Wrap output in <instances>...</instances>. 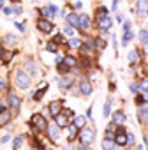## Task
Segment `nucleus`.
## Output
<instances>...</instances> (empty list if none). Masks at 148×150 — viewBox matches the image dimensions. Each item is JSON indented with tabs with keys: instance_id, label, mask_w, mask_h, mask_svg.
<instances>
[{
	"instance_id": "obj_33",
	"label": "nucleus",
	"mask_w": 148,
	"mask_h": 150,
	"mask_svg": "<svg viewBox=\"0 0 148 150\" xmlns=\"http://www.w3.org/2000/svg\"><path fill=\"white\" fill-rule=\"evenodd\" d=\"M129 62H130V64H134V62H137V51H136V50L129 53Z\"/></svg>"
},
{
	"instance_id": "obj_26",
	"label": "nucleus",
	"mask_w": 148,
	"mask_h": 150,
	"mask_svg": "<svg viewBox=\"0 0 148 150\" xmlns=\"http://www.w3.org/2000/svg\"><path fill=\"white\" fill-rule=\"evenodd\" d=\"M27 71H28L30 74H35V72H37V67H35V64H34V60H32V58H28V60H27ZM28 72H27V74H28Z\"/></svg>"
},
{
	"instance_id": "obj_30",
	"label": "nucleus",
	"mask_w": 148,
	"mask_h": 150,
	"mask_svg": "<svg viewBox=\"0 0 148 150\" xmlns=\"http://www.w3.org/2000/svg\"><path fill=\"white\" fill-rule=\"evenodd\" d=\"M69 48H72V50H76V48H81V39H76V37H72V39L69 41Z\"/></svg>"
},
{
	"instance_id": "obj_53",
	"label": "nucleus",
	"mask_w": 148,
	"mask_h": 150,
	"mask_svg": "<svg viewBox=\"0 0 148 150\" xmlns=\"http://www.w3.org/2000/svg\"><path fill=\"white\" fill-rule=\"evenodd\" d=\"M6 6H4V0H0V9H4Z\"/></svg>"
},
{
	"instance_id": "obj_37",
	"label": "nucleus",
	"mask_w": 148,
	"mask_h": 150,
	"mask_svg": "<svg viewBox=\"0 0 148 150\" xmlns=\"http://www.w3.org/2000/svg\"><path fill=\"white\" fill-rule=\"evenodd\" d=\"M139 90H143V92H148V80H143V83H141Z\"/></svg>"
},
{
	"instance_id": "obj_57",
	"label": "nucleus",
	"mask_w": 148,
	"mask_h": 150,
	"mask_svg": "<svg viewBox=\"0 0 148 150\" xmlns=\"http://www.w3.org/2000/svg\"><path fill=\"white\" fill-rule=\"evenodd\" d=\"M146 138H148V136H146Z\"/></svg>"
},
{
	"instance_id": "obj_54",
	"label": "nucleus",
	"mask_w": 148,
	"mask_h": 150,
	"mask_svg": "<svg viewBox=\"0 0 148 150\" xmlns=\"http://www.w3.org/2000/svg\"><path fill=\"white\" fill-rule=\"evenodd\" d=\"M2 106H6V104H2V99H0V108H2Z\"/></svg>"
},
{
	"instance_id": "obj_20",
	"label": "nucleus",
	"mask_w": 148,
	"mask_h": 150,
	"mask_svg": "<svg viewBox=\"0 0 148 150\" xmlns=\"http://www.w3.org/2000/svg\"><path fill=\"white\" fill-rule=\"evenodd\" d=\"M58 127L56 125H48L46 127V132H48V138H51V139H56L58 138Z\"/></svg>"
},
{
	"instance_id": "obj_44",
	"label": "nucleus",
	"mask_w": 148,
	"mask_h": 150,
	"mask_svg": "<svg viewBox=\"0 0 148 150\" xmlns=\"http://www.w3.org/2000/svg\"><path fill=\"white\" fill-rule=\"evenodd\" d=\"M2 11H4V14H6V16H11V14H13V9H11V7H4Z\"/></svg>"
},
{
	"instance_id": "obj_42",
	"label": "nucleus",
	"mask_w": 148,
	"mask_h": 150,
	"mask_svg": "<svg viewBox=\"0 0 148 150\" xmlns=\"http://www.w3.org/2000/svg\"><path fill=\"white\" fill-rule=\"evenodd\" d=\"M21 11H23L21 6H14V7H13V13H14V14H21Z\"/></svg>"
},
{
	"instance_id": "obj_28",
	"label": "nucleus",
	"mask_w": 148,
	"mask_h": 150,
	"mask_svg": "<svg viewBox=\"0 0 148 150\" xmlns=\"http://www.w3.org/2000/svg\"><path fill=\"white\" fill-rule=\"evenodd\" d=\"M139 41L146 46L148 44V28H141V32H139Z\"/></svg>"
},
{
	"instance_id": "obj_7",
	"label": "nucleus",
	"mask_w": 148,
	"mask_h": 150,
	"mask_svg": "<svg viewBox=\"0 0 148 150\" xmlns=\"http://www.w3.org/2000/svg\"><path fill=\"white\" fill-rule=\"evenodd\" d=\"M115 134H106L104 139H102V150H115Z\"/></svg>"
},
{
	"instance_id": "obj_35",
	"label": "nucleus",
	"mask_w": 148,
	"mask_h": 150,
	"mask_svg": "<svg viewBox=\"0 0 148 150\" xmlns=\"http://www.w3.org/2000/svg\"><path fill=\"white\" fill-rule=\"evenodd\" d=\"M144 101H148V96H146V94H144V96H143V94H139V96L136 97V103H137V104H143Z\"/></svg>"
},
{
	"instance_id": "obj_27",
	"label": "nucleus",
	"mask_w": 148,
	"mask_h": 150,
	"mask_svg": "<svg viewBox=\"0 0 148 150\" xmlns=\"http://www.w3.org/2000/svg\"><path fill=\"white\" fill-rule=\"evenodd\" d=\"M102 115H104V118H108V117L111 115V101H109V99L104 103V108H102Z\"/></svg>"
},
{
	"instance_id": "obj_25",
	"label": "nucleus",
	"mask_w": 148,
	"mask_h": 150,
	"mask_svg": "<svg viewBox=\"0 0 148 150\" xmlns=\"http://www.w3.org/2000/svg\"><path fill=\"white\" fill-rule=\"evenodd\" d=\"M70 85H72V80H70V78H62V80H60V88H62V90H69Z\"/></svg>"
},
{
	"instance_id": "obj_41",
	"label": "nucleus",
	"mask_w": 148,
	"mask_h": 150,
	"mask_svg": "<svg viewBox=\"0 0 148 150\" xmlns=\"http://www.w3.org/2000/svg\"><path fill=\"white\" fill-rule=\"evenodd\" d=\"M129 88H130V92H139V83H132Z\"/></svg>"
},
{
	"instance_id": "obj_34",
	"label": "nucleus",
	"mask_w": 148,
	"mask_h": 150,
	"mask_svg": "<svg viewBox=\"0 0 148 150\" xmlns=\"http://www.w3.org/2000/svg\"><path fill=\"white\" fill-rule=\"evenodd\" d=\"M94 42H97V44H95V48H101V50H102V48H106V41H104V39H101V37H99V39H95Z\"/></svg>"
},
{
	"instance_id": "obj_11",
	"label": "nucleus",
	"mask_w": 148,
	"mask_h": 150,
	"mask_svg": "<svg viewBox=\"0 0 148 150\" xmlns=\"http://www.w3.org/2000/svg\"><path fill=\"white\" fill-rule=\"evenodd\" d=\"M37 28H39L41 32H51L55 27H53V23L48 21V20H39V21H37Z\"/></svg>"
},
{
	"instance_id": "obj_50",
	"label": "nucleus",
	"mask_w": 148,
	"mask_h": 150,
	"mask_svg": "<svg viewBox=\"0 0 148 150\" xmlns=\"http://www.w3.org/2000/svg\"><path fill=\"white\" fill-rule=\"evenodd\" d=\"M76 150H90V146H85V145H80Z\"/></svg>"
},
{
	"instance_id": "obj_36",
	"label": "nucleus",
	"mask_w": 148,
	"mask_h": 150,
	"mask_svg": "<svg viewBox=\"0 0 148 150\" xmlns=\"http://www.w3.org/2000/svg\"><path fill=\"white\" fill-rule=\"evenodd\" d=\"M58 72H60V74H67V72H69V69H67L63 64H58Z\"/></svg>"
},
{
	"instance_id": "obj_2",
	"label": "nucleus",
	"mask_w": 148,
	"mask_h": 150,
	"mask_svg": "<svg viewBox=\"0 0 148 150\" xmlns=\"http://www.w3.org/2000/svg\"><path fill=\"white\" fill-rule=\"evenodd\" d=\"M30 125H32L37 132H41V131H46V127H48V120H46L44 115H41V113H34L32 118H30Z\"/></svg>"
},
{
	"instance_id": "obj_6",
	"label": "nucleus",
	"mask_w": 148,
	"mask_h": 150,
	"mask_svg": "<svg viewBox=\"0 0 148 150\" xmlns=\"http://www.w3.org/2000/svg\"><path fill=\"white\" fill-rule=\"evenodd\" d=\"M11 117H13V113L7 110V106H2V108H0V127H6V125L11 122Z\"/></svg>"
},
{
	"instance_id": "obj_24",
	"label": "nucleus",
	"mask_w": 148,
	"mask_h": 150,
	"mask_svg": "<svg viewBox=\"0 0 148 150\" xmlns=\"http://www.w3.org/2000/svg\"><path fill=\"white\" fill-rule=\"evenodd\" d=\"M4 42H6V44H9V46H13V44H16V42H18V37H16L14 34H7V35L4 37Z\"/></svg>"
},
{
	"instance_id": "obj_9",
	"label": "nucleus",
	"mask_w": 148,
	"mask_h": 150,
	"mask_svg": "<svg viewBox=\"0 0 148 150\" xmlns=\"http://www.w3.org/2000/svg\"><path fill=\"white\" fill-rule=\"evenodd\" d=\"M65 18H67V23L70 25V28H80V16L76 13H69Z\"/></svg>"
},
{
	"instance_id": "obj_14",
	"label": "nucleus",
	"mask_w": 148,
	"mask_h": 150,
	"mask_svg": "<svg viewBox=\"0 0 148 150\" xmlns=\"http://www.w3.org/2000/svg\"><path fill=\"white\" fill-rule=\"evenodd\" d=\"M74 124V127L76 129H83L85 125H87V117H83V115H78V117H74V120H72Z\"/></svg>"
},
{
	"instance_id": "obj_52",
	"label": "nucleus",
	"mask_w": 148,
	"mask_h": 150,
	"mask_svg": "<svg viewBox=\"0 0 148 150\" xmlns=\"http://www.w3.org/2000/svg\"><path fill=\"white\" fill-rule=\"evenodd\" d=\"M116 6H118V0H113V9H116Z\"/></svg>"
},
{
	"instance_id": "obj_8",
	"label": "nucleus",
	"mask_w": 148,
	"mask_h": 150,
	"mask_svg": "<svg viewBox=\"0 0 148 150\" xmlns=\"http://www.w3.org/2000/svg\"><path fill=\"white\" fill-rule=\"evenodd\" d=\"M80 92L83 94V96H90L92 94V83L88 81V80H80Z\"/></svg>"
},
{
	"instance_id": "obj_56",
	"label": "nucleus",
	"mask_w": 148,
	"mask_h": 150,
	"mask_svg": "<svg viewBox=\"0 0 148 150\" xmlns=\"http://www.w3.org/2000/svg\"><path fill=\"white\" fill-rule=\"evenodd\" d=\"M125 150H130V148H125Z\"/></svg>"
},
{
	"instance_id": "obj_5",
	"label": "nucleus",
	"mask_w": 148,
	"mask_h": 150,
	"mask_svg": "<svg viewBox=\"0 0 148 150\" xmlns=\"http://www.w3.org/2000/svg\"><path fill=\"white\" fill-rule=\"evenodd\" d=\"M62 108H63V101H62V99H56V101H51V103H49L48 111H49V115L55 118V117H58V115L62 113Z\"/></svg>"
},
{
	"instance_id": "obj_23",
	"label": "nucleus",
	"mask_w": 148,
	"mask_h": 150,
	"mask_svg": "<svg viewBox=\"0 0 148 150\" xmlns=\"http://www.w3.org/2000/svg\"><path fill=\"white\" fill-rule=\"evenodd\" d=\"M99 28H101V30H104V32H108V30L111 28V20H109V18L101 20V21H99Z\"/></svg>"
},
{
	"instance_id": "obj_48",
	"label": "nucleus",
	"mask_w": 148,
	"mask_h": 150,
	"mask_svg": "<svg viewBox=\"0 0 148 150\" xmlns=\"http://www.w3.org/2000/svg\"><path fill=\"white\" fill-rule=\"evenodd\" d=\"M116 21L122 23V21H123V14H116Z\"/></svg>"
},
{
	"instance_id": "obj_43",
	"label": "nucleus",
	"mask_w": 148,
	"mask_h": 150,
	"mask_svg": "<svg viewBox=\"0 0 148 150\" xmlns=\"http://www.w3.org/2000/svg\"><path fill=\"white\" fill-rule=\"evenodd\" d=\"M62 39H63V37H62V35H56V37H55V39H53V41H51V42H53V44H55V46H56V44H60V42H62Z\"/></svg>"
},
{
	"instance_id": "obj_40",
	"label": "nucleus",
	"mask_w": 148,
	"mask_h": 150,
	"mask_svg": "<svg viewBox=\"0 0 148 150\" xmlns=\"http://www.w3.org/2000/svg\"><path fill=\"white\" fill-rule=\"evenodd\" d=\"M46 50H48V51H53V53H55V51H56V46H55L53 42H48V44H46Z\"/></svg>"
},
{
	"instance_id": "obj_22",
	"label": "nucleus",
	"mask_w": 148,
	"mask_h": 150,
	"mask_svg": "<svg viewBox=\"0 0 148 150\" xmlns=\"http://www.w3.org/2000/svg\"><path fill=\"white\" fill-rule=\"evenodd\" d=\"M67 129H69V136H67V141H74V139H76V136H78V129L74 127L72 124H70Z\"/></svg>"
},
{
	"instance_id": "obj_3",
	"label": "nucleus",
	"mask_w": 148,
	"mask_h": 150,
	"mask_svg": "<svg viewBox=\"0 0 148 150\" xmlns=\"http://www.w3.org/2000/svg\"><path fill=\"white\" fill-rule=\"evenodd\" d=\"M20 108H21V99H20L13 90H9V92H7V110L13 111V113H18Z\"/></svg>"
},
{
	"instance_id": "obj_39",
	"label": "nucleus",
	"mask_w": 148,
	"mask_h": 150,
	"mask_svg": "<svg viewBox=\"0 0 148 150\" xmlns=\"http://www.w3.org/2000/svg\"><path fill=\"white\" fill-rule=\"evenodd\" d=\"M87 48H88V50H95V42H94V39H88V41H87Z\"/></svg>"
},
{
	"instance_id": "obj_51",
	"label": "nucleus",
	"mask_w": 148,
	"mask_h": 150,
	"mask_svg": "<svg viewBox=\"0 0 148 150\" xmlns=\"http://www.w3.org/2000/svg\"><path fill=\"white\" fill-rule=\"evenodd\" d=\"M2 88H6V81H4V80H0V90H2Z\"/></svg>"
},
{
	"instance_id": "obj_13",
	"label": "nucleus",
	"mask_w": 148,
	"mask_h": 150,
	"mask_svg": "<svg viewBox=\"0 0 148 150\" xmlns=\"http://www.w3.org/2000/svg\"><path fill=\"white\" fill-rule=\"evenodd\" d=\"M137 117H139V122H141V124H148V103L139 108Z\"/></svg>"
},
{
	"instance_id": "obj_55",
	"label": "nucleus",
	"mask_w": 148,
	"mask_h": 150,
	"mask_svg": "<svg viewBox=\"0 0 148 150\" xmlns=\"http://www.w3.org/2000/svg\"><path fill=\"white\" fill-rule=\"evenodd\" d=\"M146 57H148V44H146Z\"/></svg>"
},
{
	"instance_id": "obj_12",
	"label": "nucleus",
	"mask_w": 148,
	"mask_h": 150,
	"mask_svg": "<svg viewBox=\"0 0 148 150\" xmlns=\"http://www.w3.org/2000/svg\"><path fill=\"white\" fill-rule=\"evenodd\" d=\"M55 120H56L55 125H56L58 129H60V127H69V125H70V120H69L67 115H62V113H60L58 117H55Z\"/></svg>"
},
{
	"instance_id": "obj_4",
	"label": "nucleus",
	"mask_w": 148,
	"mask_h": 150,
	"mask_svg": "<svg viewBox=\"0 0 148 150\" xmlns=\"http://www.w3.org/2000/svg\"><path fill=\"white\" fill-rule=\"evenodd\" d=\"M78 136H80V145H85V146H90L92 143H94V131L92 129H88V127H83V129H80V132H78Z\"/></svg>"
},
{
	"instance_id": "obj_10",
	"label": "nucleus",
	"mask_w": 148,
	"mask_h": 150,
	"mask_svg": "<svg viewBox=\"0 0 148 150\" xmlns=\"http://www.w3.org/2000/svg\"><path fill=\"white\" fill-rule=\"evenodd\" d=\"M55 13H56V7H55V6H46V7H42V9H41V14H42L48 21L55 16Z\"/></svg>"
},
{
	"instance_id": "obj_29",
	"label": "nucleus",
	"mask_w": 148,
	"mask_h": 150,
	"mask_svg": "<svg viewBox=\"0 0 148 150\" xmlns=\"http://www.w3.org/2000/svg\"><path fill=\"white\" fill-rule=\"evenodd\" d=\"M108 14H109V11L106 7H99L97 9V20H104V18H108Z\"/></svg>"
},
{
	"instance_id": "obj_21",
	"label": "nucleus",
	"mask_w": 148,
	"mask_h": 150,
	"mask_svg": "<svg viewBox=\"0 0 148 150\" xmlns=\"http://www.w3.org/2000/svg\"><path fill=\"white\" fill-rule=\"evenodd\" d=\"M25 143V136L23 134H20V136H16L14 139H13V148L14 150H18V148H21V145Z\"/></svg>"
},
{
	"instance_id": "obj_46",
	"label": "nucleus",
	"mask_w": 148,
	"mask_h": 150,
	"mask_svg": "<svg viewBox=\"0 0 148 150\" xmlns=\"http://www.w3.org/2000/svg\"><path fill=\"white\" fill-rule=\"evenodd\" d=\"M63 32H65V35H72V34H74V28H70V27H67V28H65Z\"/></svg>"
},
{
	"instance_id": "obj_18",
	"label": "nucleus",
	"mask_w": 148,
	"mask_h": 150,
	"mask_svg": "<svg viewBox=\"0 0 148 150\" xmlns=\"http://www.w3.org/2000/svg\"><path fill=\"white\" fill-rule=\"evenodd\" d=\"M146 9H148V0H137V14L144 16L146 14Z\"/></svg>"
},
{
	"instance_id": "obj_47",
	"label": "nucleus",
	"mask_w": 148,
	"mask_h": 150,
	"mask_svg": "<svg viewBox=\"0 0 148 150\" xmlns=\"http://www.w3.org/2000/svg\"><path fill=\"white\" fill-rule=\"evenodd\" d=\"M123 32H130V23H129V21L123 25Z\"/></svg>"
},
{
	"instance_id": "obj_16",
	"label": "nucleus",
	"mask_w": 148,
	"mask_h": 150,
	"mask_svg": "<svg viewBox=\"0 0 148 150\" xmlns=\"http://www.w3.org/2000/svg\"><path fill=\"white\" fill-rule=\"evenodd\" d=\"M46 90H48V83H46V81H42V83H41V87H39V90L34 94V99H35V101H41V99H42V96L46 94Z\"/></svg>"
},
{
	"instance_id": "obj_17",
	"label": "nucleus",
	"mask_w": 148,
	"mask_h": 150,
	"mask_svg": "<svg viewBox=\"0 0 148 150\" xmlns=\"http://www.w3.org/2000/svg\"><path fill=\"white\" fill-rule=\"evenodd\" d=\"M125 118H127V117H125L123 111H116V113L113 115V124H115V125H122V124L125 122Z\"/></svg>"
},
{
	"instance_id": "obj_1",
	"label": "nucleus",
	"mask_w": 148,
	"mask_h": 150,
	"mask_svg": "<svg viewBox=\"0 0 148 150\" xmlns=\"http://www.w3.org/2000/svg\"><path fill=\"white\" fill-rule=\"evenodd\" d=\"M14 85L20 88V90H28L32 81H30V74H27L25 69H18L14 72Z\"/></svg>"
},
{
	"instance_id": "obj_38",
	"label": "nucleus",
	"mask_w": 148,
	"mask_h": 150,
	"mask_svg": "<svg viewBox=\"0 0 148 150\" xmlns=\"http://www.w3.org/2000/svg\"><path fill=\"white\" fill-rule=\"evenodd\" d=\"M7 141H11V134L7 132V134H4L2 138H0V143H7Z\"/></svg>"
},
{
	"instance_id": "obj_19",
	"label": "nucleus",
	"mask_w": 148,
	"mask_h": 150,
	"mask_svg": "<svg viewBox=\"0 0 148 150\" xmlns=\"http://www.w3.org/2000/svg\"><path fill=\"white\" fill-rule=\"evenodd\" d=\"M76 64H78V60L74 58L72 55H65V57H63V65H65L67 69H72V67L76 65Z\"/></svg>"
},
{
	"instance_id": "obj_49",
	"label": "nucleus",
	"mask_w": 148,
	"mask_h": 150,
	"mask_svg": "<svg viewBox=\"0 0 148 150\" xmlns=\"http://www.w3.org/2000/svg\"><path fill=\"white\" fill-rule=\"evenodd\" d=\"M87 118H92V106L87 110Z\"/></svg>"
},
{
	"instance_id": "obj_15",
	"label": "nucleus",
	"mask_w": 148,
	"mask_h": 150,
	"mask_svg": "<svg viewBox=\"0 0 148 150\" xmlns=\"http://www.w3.org/2000/svg\"><path fill=\"white\" fill-rule=\"evenodd\" d=\"M80 16V28L81 30H88V27H90V18H88V14H78Z\"/></svg>"
},
{
	"instance_id": "obj_45",
	"label": "nucleus",
	"mask_w": 148,
	"mask_h": 150,
	"mask_svg": "<svg viewBox=\"0 0 148 150\" xmlns=\"http://www.w3.org/2000/svg\"><path fill=\"white\" fill-rule=\"evenodd\" d=\"M14 25H16V28H18L20 32H25V25H23V23H14Z\"/></svg>"
},
{
	"instance_id": "obj_31",
	"label": "nucleus",
	"mask_w": 148,
	"mask_h": 150,
	"mask_svg": "<svg viewBox=\"0 0 148 150\" xmlns=\"http://www.w3.org/2000/svg\"><path fill=\"white\" fill-rule=\"evenodd\" d=\"M132 37H134V34H132V32H123V39H122V44H123V46H127V44L130 42V39H132Z\"/></svg>"
},
{
	"instance_id": "obj_32",
	"label": "nucleus",
	"mask_w": 148,
	"mask_h": 150,
	"mask_svg": "<svg viewBox=\"0 0 148 150\" xmlns=\"http://www.w3.org/2000/svg\"><path fill=\"white\" fill-rule=\"evenodd\" d=\"M125 138H127V145H134V143H136V136H134L132 132H127Z\"/></svg>"
}]
</instances>
